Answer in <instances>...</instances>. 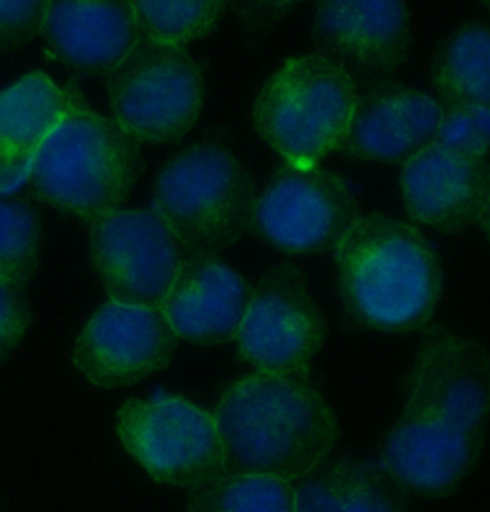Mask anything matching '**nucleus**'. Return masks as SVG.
<instances>
[{
	"instance_id": "9b49d317",
	"label": "nucleus",
	"mask_w": 490,
	"mask_h": 512,
	"mask_svg": "<svg viewBox=\"0 0 490 512\" xmlns=\"http://www.w3.org/2000/svg\"><path fill=\"white\" fill-rule=\"evenodd\" d=\"M187 251L159 213L120 209L90 223V259L113 303L160 308Z\"/></svg>"
},
{
	"instance_id": "412c9836",
	"label": "nucleus",
	"mask_w": 490,
	"mask_h": 512,
	"mask_svg": "<svg viewBox=\"0 0 490 512\" xmlns=\"http://www.w3.org/2000/svg\"><path fill=\"white\" fill-rule=\"evenodd\" d=\"M184 512H295V488L265 475H217L190 489Z\"/></svg>"
},
{
	"instance_id": "dca6fc26",
	"label": "nucleus",
	"mask_w": 490,
	"mask_h": 512,
	"mask_svg": "<svg viewBox=\"0 0 490 512\" xmlns=\"http://www.w3.org/2000/svg\"><path fill=\"white\" fill-rule=\"evenodd\" d=\"M400 187L414 222L459 233L478 223L485 209L490 164L433 143L404 164Z\"/></svg>"
},
{
	"instance_id": "c85d7f7f",
	"label": "nucleus",
	"mask_w": 490,
	"mask_h": 512,
	"mask_svg": "<svg viewBox=\"0 0 490 512\" xmlns=\"http://www.w3.org/2000/svg\"><path fill=\"white\" fill-rule=\"evenodd\" d=\"M486 5H489V8H490V2L486 3Z\"/></svg>"
},
{
	"instance_id": "f3484780",
	"label": "nucleus",
	"mask_w": 490,
	"mask_h": 512,
	"mask_svg": "<svg viewBox=\"0 0 490 512\" xmlns=\"http://www.w3.org/2000/svg\"><path fill=\"white\" fill-rule=\"evenodd\" d=\"M42 36L52 57L90 77H108L140 41L127 0L49 2Z\"/></svg>"
},
{
	"instance_id": "a211bd4d",
	"label": "nucleus",
	"mask_w": 490,
	"mask_h": 512,
	"mask_svg": "<svg viewBox=\"0 0 490 512\" xmlns=\"http://www.w3.org/2000/svg\"><path fill=\"white\" fill-rule=\"evenodd\" d=\"M84 108L88 104L77 85L59 87L41 71L0 91V193L29 179L49 137Z\"/></svg>"
},
{
	"instance_id": "5701e85b",
	"label": "nucleus",
	"mask_w": 490,
	"mask_h": 512,
	"mask_svg": "<svg viewBox=\"0 0 490 512\" xmlns=\"http://www.w3.org/2000/svg\"><path fill=\"white\" fill-rule=\"evenodd\" d=\"M42 225L34 208L0 200V281L28 285L41 254Z\"/></svg>"
},
{
	"instance_id": "423d86ee",
	"label": "nucleus",
	"mask_w": 490,
	"mask_h": 512,
	"mask_svg": "<svg viewBox=\"0 0 490 512\" xmlns=\"http://www.w3.org/2000/svg\"><path fill=\"white\" fill-rule=\"evenodd\" d=\"M357 98V82L330 59L289 58L256 97L253 126L286 163L317 166L340 149Z\"/></svg>"
},
{
	"instance_id": "cd10ccee",
	"label": "nucleus",
	"mask_w": 490,
	"mask_h": 512,
	"mask_svg": "<svg viewBox=\"0 0 490 512\" xmlns=\"http://www.w3.org/2000/svg\"><path fill=\"white\" fill-rule=\"evenodd\" d=\"M478 225L483 233H485L486 238L490 241V189L488 200H486V206L485 209H483L482 215H480Z\"/></svg>"
},
{
	"instance_id": "4be33fe9",
	"label": "nucleus",
	"mask_w": 490,
	"mask_h": 512,
	"mask_svg": "<svg viewBox=\"0 0 490 512\" xmlns=\"http://www.w3.org/2000/svg\"><path fill=\"white\" fill-rule=\"evenodd\" d=\"M133 8L140 38L183 47L187 42L212 34L225 15L228 2L136 0Z\"/></svg>"
},
{
	"instance_id": "a878e982",
	"label": "nucleus",
	"mask_w": 490,
	"mask_h": 512,
	"mask_svg": "<svg viewBox=\"0 0 490 512\" xmlns=\"http://www.w3.org/2000/svg\"><path fill=\"white\" fill-rule=\"evenodd\" d=\"M31 321L26 285L0 281V364L19 346Z\"/></svg>"
},
{
	"instance_id": "bb28decb",
	"label": "nucleus",
	"mask_w": 490,
	"mask_h": 512,
	"mask_svg": "<svg viewBox=\"0 0 490 512\" xmlns=\"http://www.w3.org/2000/svg\"><path fill=\"white\" fill-rule=\"evenodd\" d=\"M233 12L238 15L240 22L251 31H268L272 26L279 24L289 13L294 12L299 2H230Z\"/></svg>"
},
{
	"instance_id": "aec40b11",
	"label": "nucleus",
	"mask_w": 490,
	"mask_h": 512,
	"mask_svg": "<svg viewBox=\"0 0 490 512\" xmlns=\"http://www.w3.org/2000/svg\"><path fill=\"white\" fill-rule=\"evenodd\" d=\"M432 80L440 104L490 110V26L470 22L450 32L434 51Z\"/></svg>"
},
{
	"instance_id": "1a4fd4ad",
	"label": "nucleus",
	"mask_w": 490,
	"mask_h": 512,
	"mask_svg": "<svg viewBox=\"0 0 490 512\" xmlns=\"http://www.w3.org/2000/svg\"><path fill=\"white\" fill-rule=\"evenodd\" d=\"M350 185L318 166L282 164L256 199L252 231L288 255L334 251L360 218Z\"/></svg>"
},
{
	"instance_id": "39448f33",
	"label": "nucleus",
	"mask_w": 490,
	"mask_h": 512,
	"mask_svg": "<svg viewBox=\"0 0 490 512\" xmlns=\"http://www.w3.org/2000/svg\"><path fill=\"white\" fill-rule=\"evenodd\" d=\"M255 180L228 147L197 141L160 167L153 185V209L187 254L219 255L252 229Z\"/></svg>"
},
{
	"instance_id": "7ed1b4c3",
	"label": "nucleus",
	"mask_w": 490,
	"mask_h": 512,
	"mask_svg": "<svg viewBox=\"0 0 490 512\" xmlns=\"http://www.w3.org/2000/svg\"><path fill=\"white\" fill-rule=\"evenodd\" d=\"M348 320L378 333L427 327L442 298V261L422 232L384 213L361 215L334 249Z\"/></svg>"
},
{
	"instance_id": "393cba45",
	"label": "nucleus",
	"mask_w": 490,
	"mask_h": 512,
	"mask_svg": "<svg viewBox=\"0 0 490 512\" xmlns=\"http://www.w3.org/2000/svg\"><path fill=\"white\" fill-rule=\"evenodd\" d=\"M48 6L46 0H0V54L18 51L42 34Z\"/></svg>"
},
{
	"instance_id": "ddd939ff",
	"label": "nucleus",
	"mask_w": 490,
	"mask_h": 512,
	"mask_svg": "<svg viewBox=\"0 0 490 512\" xmlns=\"http://www.w3.org/2000/svg\"><path fill=\"white\" fill-rule=\"evenodd\" d=\"M410 41V13L400 0H324L312 22L317 54L353 78L394 74L406 62Z\"/></svg>"
},
{
	"instance_id": "6ab92c4d",
	"label": "nucleus",
	"mask_w": 490,
	"mask_h": 512,
	"mask_svg": "<svg viewBox=\"0 0 490 512\" xmlns=\"http://www.w3.org/2000/svg\"><path fill=\"white\" fill-rule=\"evenodd\" d=\"M411 495L370 459H325L295 488V512H411Z\"/></svg>"
},
{
	"instance_id": "20e7f679",
	"label": "nucleus",
	"mask_w": 490,
	"mask_h": 512,
	"mask_svg": "<svg viewBox=\"0 0 490 512\" xmlns=\"http://www.w3.org/2000/svg\"><path fill=\"white\" fill-rule=\"evenodd\" d=\"M140 144L113 117L75 111L46 141L29 183L36 198L92 223L123 209L141 172Z\"/></svg>"
},
{
	"instance_id": "9d476101",
	"label": "nucleus",
	"mask_w": 490,
	"mask_h": 512,
	"mask_svg": "<svg viewBox=\"0 0 490 512\" xmlns=\"http://www.w3.org/2000/svg\"><path fill=\"white\" fill-rule=\"evenodd\" d=\"M328 336L324 311L302 269L291 262L269 268L253 287L236 337L238 354L259 372L309 370Z\"/></svg>"
},
{
	"instance_id": "f257e3e1",
	"label": "nucleus",
	"mask_w": 490,
	"mask_h": 512,
	"mask_svg": "<svg viewBox=\"0 0 490 512\" xmlns=\"http://www.w3.org/2000/svg\"><path fill=\"white\" fill-rule=\"evenodd\" d=\"M489 423L490 350L445 327H429L380 462L410 495L449 498L478 466Z\"/></svg>"
},
{
	"instance_id": "f8f14e48",
	"label": "nucleus",
	"mask_w": 490,
	"mask_h": 512,
	"mask_svg": "<svg viewBox=\"0 0 490 512\" xmlns=\"http://www.w3.org/2000/svg\"><path fill=\"white\" fill-rule=\"evenodd\" d=\"M177 344L179 336L161 308L108 301L82 328L74 364L94 386L118 389L166 369Z\"/></svg>"
},
{
	"instance_id": "6e6552de",
	"label": "nucleus",
	"mask_w": 490,
	"mask_h": 512,
	"mask_svg": "<svg viewBox=\"0 0 490 512\" xmlns=\"http://www.w3.org/2000/svg\"><path fill=\"white\" fill-rule=\"evenodd\" d=\"M117 436L156 482L192 489L225 472V446L215 416L180 396L128 400Z\"/></svg>"
},
{
	"instance_id": "f03ea898",
	"label": "nucleus",
	"mask_w": 490,
	"mask_h": 512,
	"mask_svg": "<svg viewBox=\"0 0 490 512\" xmlns=\"http://www.w3.org/2000/svg\"><path fill=\"white\" fill-rule=\"evenodd\" d=\"M225 472L291 482L311 474L338 438V422L309 377L259 372L239 377L215 410Z\"/></svg>"
},
{
	"instance_id": "4468645a",
	"label": "nucleus",
	"mask_w": 490,
	"mask_h": 512,
	"mask_svg": "<svg viewBox=\"0 0 490 512\" xmlns=\"http://www.w3.org/2000/svg\"><path fill=\"white\" fill-rule=\"evenodd\" d=\"M442 107L429 94L380 80L358 94L338 152L358 162L401 164L434 143Z\"/></svg>"
},
{
	"instance_id": "b1692460",
	"label": "nucleus",
	"mask_w": 490,
	"mask_h": 512,
	"mask_svg": "<svg viewBox=\"0 0 490 512\" xmlns=\"http://www.w3.org/2000/svg\"><path fill=\"white\" fill-rule=\"evenodd\" d=\"M440 107L442 121L434 143L453 152L485 159L490 153L489 108L447 104H440Z\"/></svg>"
},
{
	"instance_id": "0eeeda50",
	"label": "nucleus",
	"mask_w": 490,
	"mask_h": 512,
	"mask_svg": "<svg viewBox=\"0 0 490 512\" xmlns=\"http://www.w3.org/2000/svg\"><path fill=\"white\" fill-rule=\"evenodd\" d=\"M107 94L114 120L138 143H176L202 114L205 74L186 48L140 38L108 75Z\"/></svg>"
},
{
	"instance_id": "2eb2a0df",
	"label": "nucleus",
	"mask_w": 490,
	"mask_h": 512,
	"mask_svg": "<svg viewBox=\"0 0 490 512\" xmlns=\"http://www.w3.org/2000/svg\"><path fill=\"white\" fill-rule=\"evenodd\" d=\"M252 292L219 255L187 254L160 308L179 338L222 346L238 337Z\"/></svg>"
}]
</instances>
